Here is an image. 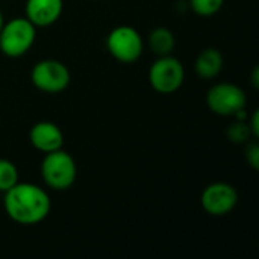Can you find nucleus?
I'll return each mask as SVG.
<instances>
[{
    "label": "nucleus",
    "instance_id": "nucleus-13",
    "mask_svg": "<svg viewBox=\"0 0 259 259\" xmlns=\"http://www.w3.org/2000/svg\"><path fill=\"white\" fill-rule=\"evenodd\" d=\"M18 182V170L17 167L8 161L0 158V191L6 193Z\"/></svg>",
    "mask_w": 259,
    "mask_h": 259
},
{
    "label": "nucleus",
    "instance_id": "nucleus-9",
    "mask_svg": "<svg viewBox=\"0 0 259 259\" xmlns=\"http://www.w3.org/2000/svg\"><path fill=\"white\" fill-rule=\"evenodd\" d=\"M29 140L32 146L42 153L59 150L64 146V135L52 121H39L33 124L29 132Z\"/></svg>",
    "mask_w": 259,
    "mask_h": 259
},
{
    "label": "nucleus",
    "instance_id": "nucleus-3",
    "mask_svg": "<svg viewBox=\"0 0 259 259\" xmlns=\"http://www.w3.org/2000/svg\"><path fill=\"white\" fill-rule=\"evenodd\" d=\"M36 30L27 18H14L0 30V50L9 58L23 56L35 42Z\"/></svg>",
    "mask_w": 259,
    "mask_h": 259
},
{
    "label": "nucleus",
    "instance_id": "nucleus-14",
    "mask_svg": "<svg viewBox=\"0 0 259 259\" xmlns=\"http://www.w3.org/2000/svg\"><path fill=\"white\" fill-rule=\"evenodd\" d=\"M225 5V0H190L191 9L202 17H211L217 14L222 6Z\"/></svg>",
    "mask_w": 259,
    "mask_h": 259
},
{
    "label": "nucleus",
    "instance_id": "nucleus-18",
    "mask_svg": "<svg viewBox=\"0 0 259 259\" xmlns=\"http://www.w3.org/2000/svg\"><path fill=\"white\" fill-rule=\"evenodd\" d=\"M3 24H5V20H3V15H2V12H0V30H2Z\"/></svg>",
    "mask_w": 259,
    "mask_h": 259
},
{
    "label": "nucleus",
    "instance_id": "nucleus-17",
    "mask_svg": "<svg viewBox=\"0 0 259 259\" xmlns=\"http://www.w3.org/2000/svg\"><path fill=\"white\" fill-rule=\"evenodd\" d=\"M258 117H259V112L258 111H255V112H253V115H252L250 123H247V124H249V129H250V134H252V137H255V138H258L259 137Z\"/></svg>",
    "mask_w": 259,
    "mask_h": 259
},
{
    "label": "nucleus",
    "instance_id": "nucleus-7",
    "mask_svg": "<svg viewBox=\"0 0 259 259\" xmlns=\"http://www.w3.org/2000/svg\"><path fill=\"white\" fill-rule=\"evenodd\" d=\"M208 108L217 115H235L247 105V96L243 88L235 83H217L206 94Z\"/></svg>",
    "mask_w": 259,
    "mask_h": 259
},
{
    "label": "nucleus",
    "instance_id": "nucleus-4",
    "mask_svg": "<svg viewBox=\"0 0 259 259\" xmlns=\"http://www.w3.org/2000/svg\"><path fill=\"white\" fill-rule=\"evenodd\" d=\"M185 79V70L179 59L171 55L159 56L149 70V82L159 94L176 93Z\"/></svg>",
    "mask_w": 259,
    "mask_h": 259
},
{
    "label": "nucleus",
    "instance_id": "nucleus-10",
    "mask_svg": "<svg viewBox=\"0 0 259 259\" xmlns=\"http://www.w3.org/2000/svg\"><path fill=\"white\" fill-rule=\"evenodd\" d=\"M62 0H27L26 18L36 27L53 24L62 14Z\"/></svg>",
    "mask_w": 259,
    "mask_h": 259
},
{
    "label": "nucleus",
    "instance_id": "nucleus-2",
    "mask_svg": "<svg viewBox=\"0 0 259 259\" xmlns=\"http://www.w3.org/2000/svg\"><path fill=\"white\" fill-rule=\"evenodd\" d=\"M41 176L49 188L55 191L68 190L77 176L76 162L71 155L62 149L46 153L41 162Z\"/></svg>",
    "mask_w": 259,
    "mask_h": 259
},
{
    "label": "nucleus",
    "instance_id": "nucleus-6",
    "mask_svg": "<svg viewBox=\"0 0 259 259\" xmlns=\"http://www.w3.org/2000/svg\"><path fill=\"white\" fill-rule=\"evenodd\" d=\"M32 83L42 93L58 94L67 90L70 83L68 68L55 59H44L33 65L30 73Z\"/></svg>",
    "mask_w": 259,
    "mask_h": 259
},
{
    "label": "nucleus",
    "instance_id": "nucleus-15",
    "mask_svg": "<svg viewBox=\"0 0 259 259\" xmlns=\"http://www.w3.org/2000/svg\"><path fill=\"white\" fill-rule=\"evenodd\" d=\"M250 129H249V124L244 123V121H235L229 129H228V138L232 141V143H244L249 140L250 137Z\"/></svg>",
    "mask_w": 259,
    "mask_h": 259
},
{
    "label": "nucleus",
    "instance_id": "nucleus-5",
    "mask_svg": "<svg viewBox=\"0 0 259 259\" xmlns=\"http://www.w3.org/2000/svg\"><path fill=\"white\" fill-rule=\"evenodd\" d=\"M106 47L117 61L132 64L141 56L144 44L137 29L132 26H118L108 35Z\"/></svg>",
    "mask_w": 259,
    "mask_h": 259
},
{
    "label": "nucleus",
    "instance_id": "nucleus-11",
    "mask_svg": "<svg viewBox=\"0 0 259 259\" xmlns=\"http://www.w3.org/2000/svg\"><path fill=\"white\" fill-rule=\"evenodd\" d=\"M223 64L225 61H223V55L220 53V50L209 47L200 52V55L196 58L194 70L202 79L209 80L220 74V71L223 70Z\"/></svg>",
    "mask_w": 259,
    "mask_h": 259
},
{
    "label": "nucleus",
    "instance_id": "nucleus-8",
    "mask_svg": "<svg viewBox=\"0 0 259 259\" xmlns=\"http://www.w3.org/2000/svg\"><path fill=\"white\" fill-rule=\"evenodd\" d=\"M200 202L206 214L222 217L235 209L238 203V193L231 184L214 182L203 190Z\"/></svg>",
    "mask_w": 259,
    "mask_h": 259
},
{
    "label": "nucleus",
    "instance_id": "nucleus-1",
    "mask_svg": "<svg viewBox=\"0 0 259 259\" xmlns=\"http://www.w3.org/2000/svg\"><path fill=\"white\" fill-rule=\"evenodd\" d=\"M3 205L9 219L24 226L41 223L52 208L50 197L41 187L20 182L5 193Z\"/></svg>",
    "mask_w": 259,
    "mask_h": 259
},
{
    "label": "nucleus",
    "instance_id": "nucleus-16",
    "mask_svg": "<svg viewBox=\"0 0 259 259\" xmlns=\"http://www.w3.org/2000/svg\"><path fill=\"white\" fill-rule=\"evenodd\" d=\"M246 159L249 165L255 170L259 168V146L256 143H249L246 147Z\"/></svg>",
    "mask_w": 259,
    "mask_h": 259
},
{
    "label": "nucleus",
    "instance_id": "nucleus-12",
    "mask_svg": "<svg viewBox=\"0 0 259 259\" xmlns=\"http://www.w3.org/2000/svg\"><path fill=\"white\" fill-rule=\"evenodd\" d=\"M176 38L167 27H156L149 33V47L156 56H167L175 50Z\"/></svg>",
    "mask_w": 259,
    "mask_h": 259
}]
</instances>
